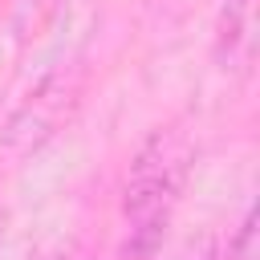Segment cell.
I'll list each match as a JSON object with an SVG mask.
<instances>
[{"instance_id":"obj_1","label":"cell","mask_w":260,"mask_h":260,"mask_svg":"<svg viewBox=\"0 0 260 260\" xmlns=\"http://www.w3.org/2000/svg\"><path fill=\"white\" fill-rule=\"evenodd\" d=\"M187 138L179 130H158L134 158L130 179H126V219L130 228V244H126V260H154L158 244H162V223L183 191V175H187Z\"/></svg>"}]
</instances>
